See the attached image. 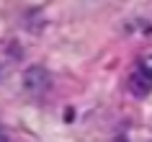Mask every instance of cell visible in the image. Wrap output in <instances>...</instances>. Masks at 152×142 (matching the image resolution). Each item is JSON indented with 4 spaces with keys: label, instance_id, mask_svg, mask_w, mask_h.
<instances>
[{
    "label": "cell",
    "instance_id": "4",
    "mask_svg": "<svg viewBox=\"0 0 152 142\" xmlns=\"http://www.w3.org/2000/svg\"><path fill=\"white\" fill-rule=\"evenodd\" d=\"M8 140V134H5V129H3V124H0V142H5Z\"/></svg>",
    "mask_w": 152,
    "mask_h": 142
},
{
    "label": "cell",
    "instance_id": "3",
    "mask_svg": "<svg viewBox=\"0 0 152 142\" xmlns=\"http://www.w3.org/2000/svg\"><path fill=\"white\" fill-rule=\"evenodd\" d=\"M139 70H144L147 75H152V54H150V57H144L142 62H139Z\"/></svg>",
    "mask_w": 152,
    "mask_h": 142
},
{
    "label": "cell",
    "instance_id": "1",
    "mask_svg": "<svg viewBox=\"0 0 152 142\" xmlns=\"http://www.w3.org/2000/svg\"><path fill=\"white\" fill-rule=\"evenodd\" d=\"M23 85L28 93H47L49 85H52V75H49L47 67H41V65H31L28 70L23 72Z\"/></svg>",
    "mask_w": 152,
    "mask_h": 142
},
{
    "label": "cell",
    "instance_id": "5",
    "mask_svg": "<svg viewBox=\"0 0 152 142\" xmlns=\"http://www.w3.org/2000/svg\"><path fill=\"white\" fill-rule=\"evenodd\" d=\"M0 78H3V65H0Z\"/></svg>",
    "mask_w": 152,
    "mask_h": 142
},
{
    "label": "cell",
    "instance_id": "2",
    "mask_svg": "<svg viewBox=\"0 0 152 142\" xmlns=\"http://www.w3.org/2000/svg\"><path fill=\"white\" fill-rule=\"evenodd\" d=\"M129 88H132V93L134 96H150L152 93V75H147L144 70H137L134 75H132V80H129Z\"/></svg>",
    "mask_w": 152,
    "mask_h": 142
}]
</instances>
